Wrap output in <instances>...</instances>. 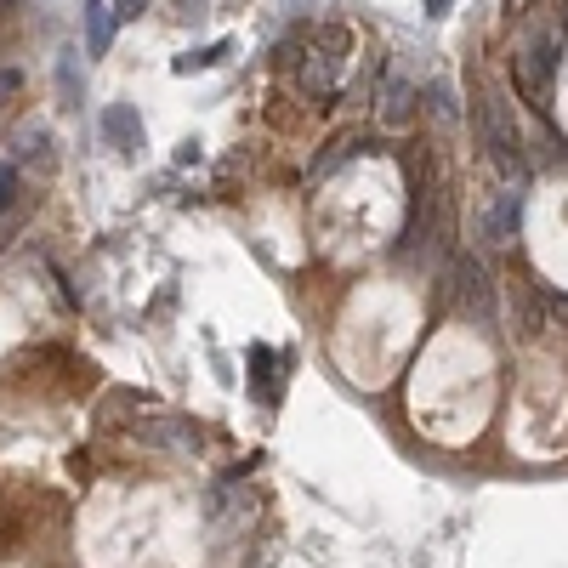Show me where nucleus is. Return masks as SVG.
<instances>
[{
	"instance_id": "0eeeda50",
	"label": "nucleus",
	"mask_w": 568,
	"mask_h": 568,
	"mask_svg": "<svg viewBox=\"0 0 568 568\" xmlns=\"http://www.w3.org/2000/svg\"><path fill=\"white\" fill-rule=\"evenodd\" d=\"M233 52V40H216V46H205V52H188V57H177V74H199V69H216L222 57Z\"/></svg>"
},
{
	"instance_id": "6e6552de",
	"label": "nucleus",
	"mask_w": 568,
	"mask_h": 568,
	"mask_svg": "<svg viewBox=\"0 0 568 568\" xmlns=\"http://www.w3.org/2000/svg\"><path fill=\"white\" fill-rule=\"evenodd\" d=\"M154 0H114V12H120V23H131V18H142Z\"/></svg>"
},
{
	"instance_id": "f03ea898",
	"label": "nucleus",
	"mask_w": 568,
	"mask_h": 568,
	"mask_svg": "<svg viewBox=\"0 0 568 568\" xmlns=\"http://www.w3.org/2000/svg\"><path fill=\"white\" fill-rule=\"evenodd\" d=\"M557 57H563V18H540L529 29V40H523V52H517V80L540 97L551 69H557Z\"/></svg>"
},
{
	"instance_id": "20e7f679",
	"label": "nucleus",
	"mask_w": 568,
	"mask_h": 568,
	"mask_svg": "<svg viewBox=\"0 0 568 568\" xmlns=\"http://www.w3.org/2000/svg\"><path fill=\"white\" fill-rule=\"evenodd\" d=\"M455 302H461L472 319H489V307H495L489 279H483V267L472 262V256H455Z\"/></svg>"
},
{
	"instance_id": "39448f33",
	"label": "nucleus",
	"mask_w": 568,
	"mask_h": 568,
	"mask_svg": "<svg viewBox=\"0 0 568 568\" xmlns=\"http://www.w3.org/2000/svg\"><path fill=\"white\" fill-rule=\"evenodd\" d=\"M114 29H120L114 0H86V57H108V46H114Z\"/></svg>"
},
{
	"instance_id": "7ed1b4c3",
	"label": "nucleus",
	"mask_w": 568,
	"mask_h": 568,
	"mask_svg": "<svg viewBox=\"0 0 568 568\" xmlns=\"http://www.w3.org/2000/svg\"><path fill=\"white\" fill-rule=\"evenodd\" d=\"M97 131H103V148H114V154H131L142 142V114L131 103H108L103 120H97Z\"/></svg>"
},
{
	"instance_id": "1a4fd4ad",
	"label": "nucleus",
	"mask_w": 568,
	"mask_h": 568,
	"mask_svg": "<svg viewBox=\"0 0 568 568\" xmlns=\"http://www.w3.org/2000/svg\"><path fill=\"white\" fill-rule=\"evenodd\" d=\"M421 6H426V18H444L449 12V0H421Z\"/></svg>"
},
{
	"instance_id": "f257e3e1",
	"label": "nucleus",
	"mask_w": 568,
	"mask_h": 568,
	"mask_svg": "<svg viewBox=\"0 0 568 568\" xmlns=\"http://www.w3.org/2000/svg\"><path fill=\"white\" fill-rule=\"evenodd\" d=\"M472 114H478V131H483V142H489V154H495L506 171H517V165H523V137H517L512 103H506V97L489 86L478 103H472Z\"/></svg>"
},
{
	"instance_id": "423d86ee",
	"label": "nucleus",
	"mask_w": 568,
	"mask_h": 568,
	"mask_svg": "<svg viewBox=\"0 0 568 568\" xmlns=\"http://www.w3.org/2000/svg\"><path fill=\"white\" fill-rule=\"evenodd\" d=\"M86 97V80H80V63H74V52H57V103L74 108Z\"/></svg>"
}]
</instances>
